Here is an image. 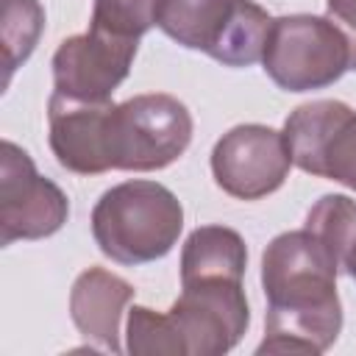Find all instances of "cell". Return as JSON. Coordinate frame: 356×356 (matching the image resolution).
I'll use <instances>...</instances> for the list:
<instances>
[{
	"label": "cell",
	"instance_id": "6da1fadb",
	"mask_svg": "<svg viewBox=\"0 0 356 356\" xmlns=\"http://www.w3.org/2000/svg\"><path fill=\"white\" fill-rule=\"evenodd\" d=\"M339 261L306 228L278 234L261 253L267 295L259 353H323L342 331Z\"/></svg>",
	"mask_w": 356,
	"mask_h": 356
},
{
	"label": "cell",
	"instance_id": "7a4b0ae2",
	"mask_svg": "<svg viewBox=\"0 0 356 356\" xmlns=\"http://www.w3.org/2000/svg\"><path fill=\"white\" fill-rule=\"evenodd\" d=\"M184 228L178 197L156 181H125L100 195L92 209V236L117 264L164 259Z\"/></svg>",
	"mask_w": 356,
	"mask_h": 356
},
{
	"label": "cell",
	"instance_id": "3957f363",
	"mask_svg": "<svg viewBox=\"0 0 356 356\" xmlns=\"http://www.w3.org/2000/svg\"><path fill=\"white\" fill-rule=\"evenodd\" d=\"M156 25L181 47L250 67L261 61L273 17L253 0H159Z\"/></svg>",
	"mask_w": 356,
	"mask_h": 356
},
{
	"label": "cell",
	"instance_id": "277c9868",
	"mask_svg": "<svg viewBox=\"0 0 356 356\" xmlns=\"http://www.w3.org/2000/svg\"><path fill=\"white\" fill-rule=\"evenodd\" d=\"M192 142V114L172 95H136L103 117L106 170L150 172L172 164Z\"/></svg>",
	"mask_w": 356,
	"mask_h": 356
},
{
	"label": "cell",
	"instance_id": "5b68a950",
	"mask_svg": "<svg viewBox=\"0 0 356 356\" xmlns=\"http://www.w3.org/2000/svg\"><path fill=\"white\" fill-rule=\"evenodd\" d=\"M261 64L286 92L325 89L350 70V44L328 17L286 14L273 19Z\"/></svg>",
	"mask_w": 356,
	"mask_h": 356
},
{
	"label": "cell",
	"instance_id": "8992f818",
	"mask_svg": "<svg viewBox=\"0 0 356 356\" xmlns=\"http://www.w3.org/2000/svg\"><path fill=\"white\" fill-rule=\"evenodd\" d=\"M181 286L178 300L167 312L181 342V356L228 353L250 323L242 281L203 278Z\"/></svg>",
	"mask_w": 356,
	"mask_h": 356
},
{
	"label": "cell",
	"instance_id": "52a82bcc",
	"mask_svg": "<svg viewBox=\"0 0 356 356\" xmlns=\"http://www.w3.org/2000/svg\"><path fill=\"white\" fill-rule=\"evenodd\" d=\"M281 134L292 164L356 192V111L348 103H303L286 117Z\"/></svg>",
	"mask_w": 356,
	"mask_h": 356
},
{
	"label": "cell",
	"instance_id": "ba28073f",
	"mask_svg": "<svg viewBox=\"0 0 356 356\" xmlns=\"http://www.w3.org/2000/svg\"><path fill=\"white\" fill-rule=\"evenodd\" d=\"M67 195L36 172L19 145L6 139L0 150V242L44 239L67 222Z\"/></svg>",
	"mask_w": 356,
	"mask_h": 356
},
{
	"label": "cell",
	"instance_id": "9c48e42d",
	"mask_svg": "<svg viewBox=\"0 0 356 356\" xmlns=\"http://www.w3.org/2000/svg\"><path fill=\"white\" fill-rule=\"evenodd\" d=\"M292 167L284 134L267 125H236L211 150V172L222 192L239 200H259L275 192Z\"/></svg>",
	"mask_w": 356,
	"mask_h": 356
},
{
	"label": "cell",
	"instance_id": "30bf717a",
	"mask_svg": "<svg viewBox=\"0 0 356 356\" xmlns=\"http://www.w3.org/2000/svg\"><path fill=\"white\" fill-rule=\"evenodd\" d=\"M139 39H120L100 31L70 36L53 56V83L72 100H111V92L128 78Z\"/></svg>",
	"mask_w": 356,
	"mask_h": 356
},
{
	"label": "cell",
	"instance_id": "8fae6325",
	"mask_svg": "<svg viewBox=\"0 0 356 356\" xmlns=\"http://www.w3.org/2000/svg\"><path fill=\"white\" fill-rule=\"evenodd\" d=\"M111 100H72L53 92L47 103V139L56 161L78 175L106 172L103 117Z\"/></svg>",
	"mask_w": 356,
	"mask_h": 356
},
{
	"label": "cell",
	"instance_id": "7c38bea8",
	"mask_svg": "<svg viewBox=\"0 0 356 356\" xmlns=\"http://www.w3.org/2000/svg\"><path fill=\"white\" fill-rule=\"evenodd\" d=\"M134 298V286L103 270V267H89L83 270L70 292V317L81 337L95 342L100 350L120 353V317L125 306Z\"/></svg>",
	"mask_w": 356,
	"mask_h": 356
},
{
	"label": "cell",
	"instance_id": "4fadbf2b",
	"mask_svg": "<svg viewBox=\"0 0 356 356\" xmlns=\"http://www.w3.org/2000/svg\"><path fill=\"white\" fill-rule=\"evenodd\" d=\"M248 267L245 239L225 225L195 228L181 250V284L203 278H234L242 281Z\"/></svg>",
	"mask_w": 356,
	"mask_h": 356
},
{
	"label": "cell",
	"instance_id": "5bb4252c",
	"mask_svg": "<svg viewBox=\"0 0 356 356\" xmlns=\"http://www.w3.org/2000/svg\"><path fill=\"white\" fill-rule=\"evenodd\" d=\"M44 28V8L39 0H3L0 17V44H3V67L6 86L19 64L28 61Z\"/></svg>",
	"mask_w": 356,
	"mask_h": 356
},
{
	"label": "cell",
	"instance_id": "9a60e30c",
	"mask_svg": "<svg viewBox=\"0 0 356 356\" xmlns=\"http://www.w3.org/2000/svg\"><path fill=\"white\" fill-rule=\"evenodd\" d=\"M303 228L331 250L342 270L345 256L356 245V200H350L348 195H323L309 209Z\"/></svg>",
	"mask_w": 356,
	"mask_h": 356
},
{
	"label": "cell",
	"instance_id": "2e32d148",
	"mask_svg": "<svg viewBox=\"0 0 356 356\" xmlns=\"http://www.w3.org/2000/svg\"><path fill=\"white\" fill-rule=\"evenodd\" d=\"M156 3L159 0H95L89 28L120 39H142L156 25Z\"/></svg>",
	"mask_w": 356,
	"mask_h": 356
},
{
	"label": "cell",
	"instance_id": "e0dca14e",
	"mask_svg": "<svg viewBox=\"0 0 356 356\" xmlns=\"http://www.w3.org/2000/svg\"><path fill=\"white\" fill-rule=\"evenodd\" d=\"M128 350L134 356H181V342L167 314L134 306L128 314Z\"/></svg>",
	"mask_w": 356,
	"mask_h": 356
},
{
	"label": "cell",
	"instance_id": "ac0fdd59",
	"mask_svg": "<svg viewBox=\"0 0 356 356\" xmlns=\"http://www.w3.org/2000/svg\"><path fill=\"white\" fill-rule=\"evenodd\" d=\"M328 19L345 33L350 44V70H356V0H325Z\"/></svg>",
	"mask_w": 356,
	"mask_h": 356
},
{
	"label": "cell",
	"instance_id": "d6986e66",
	"mask_svg": "<svg viewBox=\"0 0 356 356\" xmlns=\"http://www.w3.org/2000/svg\"><path fill=\"white\" fill-rule=\"evenodd\" d=\"M342 270H345V273H348V275L356 281V245H353V248H350V253L345 256V264H342Z\"/></svg>",
	"mask_w": 356,
	"mask_h": 356
}]
</instances>
